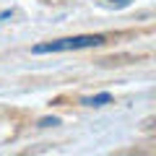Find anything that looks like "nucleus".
Listing matches in <instances>:
<instances>
[{"label": "nucleus", "instance_id": "obj_2", "mask_svg": "<svg viewBox=\"0 0 156 156\" xmlns=\"http://www.w3.org/2000/svg\"><path fill=\"white\" fill-rule=\"evenodd\" d=\"M109 101H112V94H109V91H101V94L86 96L83 104H86V107H104V104H109Z\"/></svg>", "mask_w": 156, "mask_h": 156}, {"label": "nucleus", "instance_id": "obj_4", "mask_svg": "<svg viewBox=\"0 0 156 156\" xmlns=\"http://www.w3.org/2000/svg\"><path fill=\"white\" fill-rule=\"evenodd\" d=\"M109 5H115V8H128L130 5V0H107Z\"/></svg>", "mask_w": 156, "mask_h": 156}, {"label": "nucleus", "instance_id": "obj_1", "mask_svg": "<svg viewBox=\"0 0 156 156\" xmlns=\"http://www.w3.org/2000/svg\"><path fill=\"white\" fill-rule=\"evenodd\" d=\"M107 39L101 34H81V37H65L55 39V42H44V44L34 47V55H50V52H70V50H89V47H101Z\"/></svg>", "mask_w": 156, "mask_h": 156}, {"label": "nucleus", "instance_id": "obj_3", "mask_svg": "<svg viewBox=\"0 0 156 156\" xmlns=\"http://www.w3.org/2000/svg\"><path fill=\"white\" fill-rule=\"evenodd\" d=\"M52 125H60V117H44V120H39V128H52Z\"/></svg>", "mask_w": 156, "mask_h": 156}]
</instances>
